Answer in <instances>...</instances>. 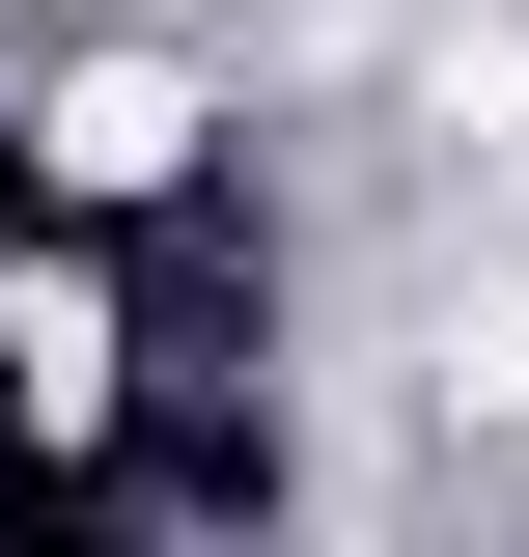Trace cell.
Returning a JSON list of instances; mask_svg holds the SVG:
<instances>
[{
	"label": "cell",
	"instance_id": "1",
	"mask_svg": "<svg viewBox=\"0 0 529 557\" xmlns=\"http://www.w3.org/2000/svg\"><path fill=\"white\" fill-rule=\"evenodd\" d=\"M28 168H57V196H168V168H196V84H168V57H57Z\"/></svg>",
	"mask_w": 529,
	"mask_h": 557
},
{
	"label": "cell",
	"instance_id": "2",
	"mask_svg": "<svg viewBox=\"0 0 529 557\" xmlns=\"http://www.w3.org/2000/svg\"><path fill=\"white\" fill-rule=\"evenodd\" d=\"M0 391H28V418H112V278H84V251L0 278Z\"/></svg>",
	"mask_w": 529,
	"mask_h": 557
}]
</instances>
